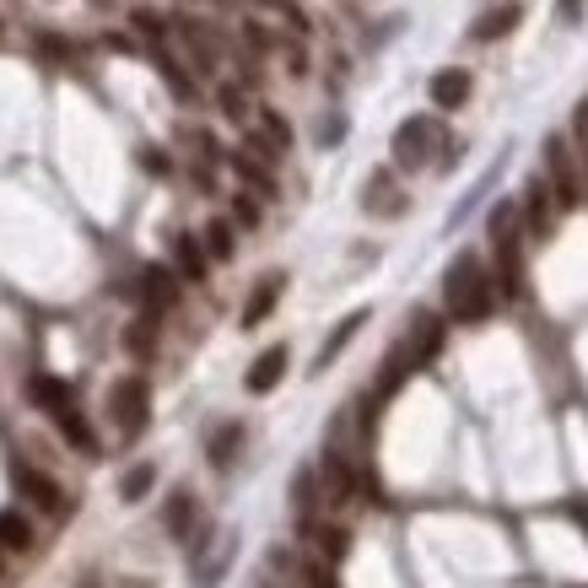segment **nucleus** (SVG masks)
Wrapping results in <instances>:
<instances>
[{
    "label": "nucleus",
    "mask_w": 588,
    "mask_h": 588,
    "mask_svg": "<svg viewBox=\"0 0 588 588\" xmlns=\"http://www.w3.org/2000/svg\"><path fill=\"white\" fill-rule=\"evenodd\" d=\"M33 546V524L11 508H0V551H27Z\"/></svg>",
    "instance_id": "nucleus-19"
},
{
    "label": "nucleus",
    "mask_w": 588,
    "mask_h": 588,
    "mask_svg": "<svg viewBox=\"0 0 588 588\" xmlns=\"http://www.w3.org/2000/svg\"><path fill=\"white\" fill-rule=\"evenodd\" d=\"M27 400H33L38 411H49V416H54V411H65V405H71V384H60V378L38 373V378L27 384Z\"/></svg>",
    "instance_id": "nucleus-13"
},
{
    "label": "nucleus",
    "mask_w": 588,
    "mask_h": 588,
    "mask_svg": "<svg viewBox=\"0 0 588 588\" xmlns=\"http://www.w3.org/2000/svg\"><path fill=\"white\" fill-rule=\"evenodd\" d=\"M205 254L211 260H233V227L227 222H211L205 227Z\"/></svg>",
    "instance_id": "nucleus-27"
},
{
    "label": "nucleus",
    "mask_w": 588,
    "mask_h": 588,
    "mask_svg": "<svg viewBox=\"0 0 588 588\" xmlns=\"http://www.w3.org/2000/svg\"><path fill=\"white\" fill-rule=\"evenodd\" d=\"M524 233L529 238L551 233V184L546 178H529V189H524Z\"/></svg>",
    "instance_id": "nucleus-7"
},
{
    "label": "nucleus",
    "mask_w": 588,
    "mask_h": 588,
    "mask_svg": "<svg viewBox=\"0 0 588 588\" xmlns=\"http://www.w3.org/2000/svg\"><path fill=\"white\" fill-rule=\"evenodd\" d=\"M167 529H173V540H189V546H195V497H189V491H173V502H167Z\"/></svg>",
    "instance_id": "nucleus-17"
},
{
    "label": "nucleus",
    "mask_w": 588,
    "mask_h": 588,
    "mask_svg": "<svg viewBox=\"0 0 588 588\" xmlns=\"http://www.w3.org/2000/svg\"><path fill=\"white\" fill-rule=\"evenodd\" d=\"M282 276H265L254 292H249V302H243V329H254V324H265L271 318V308H276V297H282Z\"/></svg>",
    "instance_id": "nucleus-11"
},
{
    "label": "nucleus",
    "mask_w": 588,
    "mask_h": 588,
    "mask_svg": "<svg viewBox=\"0 0 588 588\" xmlns=\"http://www.w3.org/2000/svg\"><path fill=\"white\" fill-rule=\"evenodd\" d=\"M546 167H551V200L562 205V211H573L578 200H584V178H578V167H573V151H567V141L562 136H551L546 141Z\"/></svg>",
    "instance_id": "nucleus-4"
},
{
    "label": "nucleus",
    "mask_w": 588,
    "mask_h": 588,
    "mask_svg": "<svg viewBox=\"0 0 588 588\" xmlns=\"http://www.w3.org/2000/svg\"><path fill=\"white\" fill-rule=\"evenodd\" d=\"M109 411H114V422H120V433H125V438L147 433V416H151L147 378H120V384H114V395H109Z\"/></svg>",
    "instance_id": "nucleus-3"
},
{
    "label": "nucleus",
    "mask_w": 588,
    "mask_h": 588,
    "mask_svg": "<svg viewBox=\"0 0 588 588\" xmlns=\"http://www.w3.org/2000/svg\"><path fill=\"white\" fill-rule=\"evenodd\" d=\"M464 98H470V71L453 65V71H438V76H433V103H438V109H459Z\"/></svg>",
    "instance_id": "nucleus-14"
},
{
    "label": "nucleus",
    "mask_w": 588,
    "mask_h": 588,
    "mask_svg": "<svg viewBox=\"0 0 588 588\" xmlns=\"http://www.w3.org/2000/svg\"><path fill=\"white\" fill-rule=\"evenodd\" d=\"M151 480H157V470H151V464H136V470L120 480V497H125V502H141L151 491Z\"/></svg>",
    "instance_id": "nucleus-26"
},
{
    "label": "nucleus",
    "mask_w": 588,
    "mask_h": 588,
    "mask_svg": "<svg viewBox=\"0 0 588 588\" xmlns=\"http://www.w3.org/2000/svg\"><path fill=\"white\" fill-rule=\"evenodd\" d=\"M405 200L395 195V178L389 173H373V184H367V211H378V216H395Z\"/></svg>",
    "instance_id": "nucleus-20"
},
{
    "label": "nucleus",
    "mask_w": 588,
    "mask_h": 588,
    "mask_svg": "<svg viewBox=\"0 0 588 588\" xmlns=\"http://www.w3.org/2000/svg\"><path fill=\"white\" fill-rule=\"evenodd\" d=\"M442 297H448V313L459 318V324H480L486 313H491V276H486V265H480V254H459L453 265H448V282H442Z\"/></svg>",
    "instance_id": "nucleus-1"
},
{
    "label": "nucleus",
    "mask_w": 588,
    "mask_h": 588,
    "mask_svg": "<svg viewBox=\"0 0 588 588\" xmlns=\"http://www.w3.org/2000/svg\"><path fill=\"white\" fill-rule=\"evenodd\" d=\"M292 508H297V518H302V524L313 518V508H318V475H313V470H297V480H292Z\"/></svg>",
    "instance_id": "nucleus-23"
},
{
    "label": "nucleus",
    "mask_w": 588,
    "mask_h": 588,
    "mask_svg": "<svg viewBox=\"0 0 588 588\" xmlns=\"http://www.w3.org/2000/svg\"><path fill=\"white\" fill-rule=\"evenodd\" d=\"M405 346H411L416 367H427V362L442 351V324L433 318V313H416V329H411V340H405Z\"/></svg>",
    "instance_id": "nucleus-10"
},
{
    "label": "nucleus",
    "mask_w": 588,
    "mask_h": 588,
    "mask_svg": "<svg viewBox=\"0 0 588 588\" xmlns=\"http://www.w3.org/2000/svg\"><path fill=\"white\" fill-rule=\"evenodd\" d=\"M54 422H60V433L71 438V448H82V453H98V438H92V427L76 416V405H65V411H54Z\"/></svg>",
    "instance_id": "nucleus-21"
},
{
    "label": "nucleus",
    "mask_w": 588,
    "mask_h": 588,
    "mask_svg": "<svg viewBox=\"0 0 588 588\" xmlns=\"http://www.w3.org/2000/svg\"><path fill=\"white\" fill-rule=\"evenodd\" d=\"M302 529L318 540V551H324L329 562H340V556H346V535H340V529H313V524H302Z\"/></svg>",
    "instance_id": "nucleus-28"
},
{
    "label": "nucleus",
    "mask_w": 588,
    "mask_h": 588,
    "mask_svg": "<svg viewBox=\"0 0 588 588\" xmlns=\"http://www.w3.org/2000/svg\"><path fill=\"white\" fill-rule=\"evenodd\" d=\"M233 216H238L243 227H260V205H254L249 195H238V200H233Z\"/></svg>",
    "instance_id": "nucleus-30"
},
{
    "label": "nucleus",
    "mask_w": 588,
    "mask_h": 588,
    "mask_svg": "<svg viewBox=\"0 0 588 588\" xmlns=\"http://www.w3.org/2000/svg\"><path fill=\"white\" fill-rule=\"evenodd\" d=\"M433 147H438V120H405L395 130V162L400 167H422Z\"/></svg>",
    "instance_id": "nucleus-5"
},
{
    "label": "nucleus",
    "mask_w": 588,
    "mask_h": 588,
    "mask_svg": "<svg viewBox=\"0 0 588 588\" xmlns=\"http://www.w3.org/2000/svg\"><path fill=\"white\" fill-rule=\"evenodd\" d=\"M584 16V0H562V22H578Z\"/></svg>",
    "instance_id": "nucleus-34"
},
{
    "label": "nucleus",
    "mask_w": 588,
    "mask_h": 588,
    "mask_svg": "<svg viewBox=\"0 0 588 588\" xmlns=\"http://www.w3.org/2000/svg\"><path fill=\"white\" fill-rule=\"evenodd\" d=\"M518 16H524V5L518 0H502V5H491L475 27H470V38H480V43H491V38H508L513 27H518Z\"/></svg>",
    "instance_id": "nucleus-9"
},
{
    "label": "nucleus",
    "mask_w": 588,
    "mask_h": 588,
    "mask_svg": "<svg viewBox=\"0 0 588 588\" xmlns=\"http://www.w3.org/2000/svg\"><path fill=\"white\" fill-rule=\"evenodd\" d=\"M302 578H308V588H335V573H329V567H308Z\"/></svg>",
    "instance_id": "nucleus-33"
},
{
    "label": "nucleus",
    "mask_w": 588,
    "mask_h": 588,
    "mask_svg": "<svg viewBox=\"0 0 588 588\" xmlns=\"http://www.w3.org/2000/svg\"><path fill=\"white\" fill-rule=\"evenodd\" d=\"M567 513H573V518H578V524H584V529H588V502H573Z\"/></svg>",
    "instance_id": "nucleus-36"
},
{
    "label": "nucleus",
    "mask_w": 588,
    "mask_h": 588,
    "mask_svg": "<svg viewBox=\"0 0 588 588\" xmlns=\"http://www.w3.org/2000/svg\"><path fill=\"white\" fill-rule=\"evenodd\" d=\"M573 130H578V147L588 151V103H578V109H573Z\"/></svg>",
    "instance_id": "nucleus-32"
},
{
    "label": "nucleus",
    "mask_w": 588,
    "mask_h": 588,
    "mask_svg": "<svg viewBox=\"0 0 588 588\" xmlns=\"http://www.w3.org/2000/svg\"><path fill=\"white\" fill-rule=\"evenodd\" d=\"M486 233H491V249H497V282H502V292L518 297L524 292V249H518L524 233H518V205L502 200V205L491 211Z\"/></svg>",
    "instance_id": "nucleus-2"
},
{
    "label": "nucleus",
    "mask_w": 588,
    "mask_h": 588,
    "mask_svg": "<svg viewBox=\"0 0 588 588\" xmlns=\"http://www.w3.org/2000/svg\"><path fill=\"white\" fill-rule=\"evenodd\" d=\"M318 491H324L329 508L351 502V491H356V470L346 464V453H324V464H318Z\"/></svg>",
    "instance_id": "nucleus-6"
},
{
    "label": "nucleus",
    "mask_w": 588,
    "mask_h": 588,
    "mask_svg": "<svg viewBox=\"0 0 588 588\" xmlns=\"http://www.w3.org/2000/svg\"><path fill=\"white\" fill-rule=\"evenodd\" d=\"M362 324H367V308H356L351 318H340V324H335V335H329V340H324V351H318V367H329V362H335V356L346 351V340H351V335H356Z\"/></svg>",
    "instance_id": "nucleus-18"
},
{
    "label": "nucleus",
    "mask_w": 588,
    "mask_h": 588,
    "mask_svg": "<svg viewBox=\"0 0 588 588\" xmlns=\"http://www.w3.org/2000/svg\"><path fill=\"white\" fill-rule=\"evenodd\" d=\"M282 378H287V346H271V351L254 356V367H249L243 384H249V395H271Z\"/></svg>",
    "instance_id": "nucleus-8"
},
{
    "label": "nucleus",
    "mask_w": 588,
    "mask_h": 588,
    "mask_svg": "<svg viewBox=\"0 0 588 588\" xmlns=\"http://www.w3.org/2000/svg\"><path fill=\"white\" fill-rule=\"evenodd\" d=\"M141 287H147L151 313H157V308H167V302L178 297V282H173V271H162V265H151L147 276H141Z\"/></svg>",
    "instance_id": "nucleus-22"
},
{
    "label": "nucleus",
    "mask_w": 588,
    "mask_h": 588,
    "mask_svg": "<svg viewBox=\"0 0 588 588\" xmlns=\"http://www.w3.org/2000/svg\"><path fill=\"white\" fill-rule=\"evenodd\" d=\"M222 114L227 120H243V92L238 87H222Z\"/></svg>",
    "instance_id": "nucleus-31"
},
{
    "label": "nucleus",
    "mask_w": 588,
    "mask_h": 588,
    "mask_svg": "<svg viewBox=\"0 0 588 588\" xmlns=\"http://www.w3.org/2000/svg\"><path fill=\"white\" fill-rule=\"evenodd\" d=\"M16 486H22V497L33 502V508H60V486L49 480V475H38V470H16Z\"/></svg>",
    "instance_id": "nucleus-15"
},
{
    "label": "nucleus",
    "mask_w": 588,
    "mask_h": 588,
    "mask_svg": "<svg viewBox=\"0 0 588 588\" xmlns=\"http://www.w3.org/2000/svg\"><path fill=\"white\" fill-rule=\"evenodd\" d=\"M173 260H178V276H184V282H205V249H200L189 233L173 238Z\"/></svg>",
    "instance_id": "nucleus-16"
},
{
    "label": "nucleus",
    "mask_w": 588,
    "mask_h": 588,
    "mask_svg": "<svg viewBox=\"0 0 588 588\" xmlns=\"http://www.w3.org/2000/svg\"><path fill=\"white\" fill-rule=\"evenodd\" d=\"M416 373V356H411V346H395L389 351V362H384V373H378V400H389L405 378Z\"/></svg>",
    "instance_id": "nucleus-12"
},
{
    "label": "nucleus",
    "mask_w": 588,
    "mask_h": 588,
    "mask_svg": "<svg viewBox=\"0 0 588 588\" xmlns=\"http://www.w3.org/2000/svg\"><path fill=\"white\" fill-rule=\"evenodd\" d=\"M233 167H238V173H243V178H249L254 189H265V195H271V173H265V167H260L254 157H243V151H238V157H233Z\"/></svg>",
    "instance_id": "nucleus-29"
},
{
    "label": "nucleus",
    "mask_w": 588,
    "mask_h": 588,
    "mask_svg": "<svg viewBox=\"0 0 588 588\" xmlns=\"http://www.w3.org/2000/svg\"><path fill=\"white\" fill-rule=\"evenodd\" d=\"M238 442H243V427H238V422H233V427H222V433L211 438V464H216V470H227V464H233V453H238Z\"/></svg>",
    "instance_id": "nucleus-25"
},
{
    "label": "nucleus",
    "mask_w": 588,
    "mask_h": 588,
    "mask_svg": "<svg viewBox=\"0 0 588 588\" xmlns=\"http://www.w3.org/2000/svg\"><path fill=\"white\" fill-rule=\"evenodd\" d=\"M125 346H130L136 356H151V346H157V313H151V308L125 329Z\"/></svg>",
    "instance_id": "nucleus-24"
},
{
    "label": "nucleus",
    "mask_w": 588,
    "mask_h": 588,
    "mask_svg": "<svg viewBox=\"0 0 588 588\" xmlns=\"http://www.w3.org/2000/svg\"><path fill=\"white\" fill-rule=\"evenodd\" d=\"M141 162H147L151 173H167V157H162V151H147V157H141Z\"/></svg>",
    "instance_id": "nucleus-35"
}]
</instances>
